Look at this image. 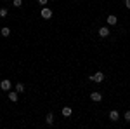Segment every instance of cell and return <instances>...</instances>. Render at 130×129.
Instances as JSON below:
<instances>
[{
  "label": "cell",
  "mask_w": 130,
  "mask_h": 129,
  "mask_svg": "<svg viewBox=\"0 0 130 129\" xmlns=\"http://www.w3.org/2000/svg\"><path fill=\"white\" fill-rule=\"evenodd\" d=\"M89 80H94V82L101 84V82L104 80V75H102V72H95L94 75H89Z\"/></svg>",
  "instance_id": "cell-1"
},
{
  "label": "cell",
  "mask_w": 130,
  "mask_h": 129,
  "mask_svg": "<svg viewBox=\"0 0 130 129\" xmlns=\"http://www.w3.org/2000/svg\"><path fill=\"white\" fill-rule=\"evenodd\" d=\"M40 14H42V18H43V19H50V18H52V10H50L49 7H43Z\"/></svg>",
  "instance_id": "cell-2"
},
{
  "label": "cell",
  "mask_w": 130,
  "mask_h": 129,
  "mask_svg": "<svg viewBox=\"0 0 130 129\" xmlns=\"http://www.w3.org/2000/svg\"><path fill=\"white\" fill-rule=\"evenodd\" d=\"M0 89H2V91H9L10 89V80L9 79H4L2 82H0Z\"/></svg>",
  "instance_id": "cell-3"
},
{
  "label": "cell",
  "mask_w": 130,
  "mask_h": 129,
  "mask_svg": "<svg viewBox=\"0 0 130 129\" xmlns=\"http://www.w3.org/2000/svg\"><path fill=\"white\" fill-rule=\"evenodd\" d=\"M90 99H92V101H95V103H99V101H102V94L95 91V92H92V94H90Z\"/></svg>",
  "instance_id": "cell-4"
},
{
  "label": "cell",
  "mask_w": 130,
  "mask_h": 129,
  "mask_svg": "<svg viewBox=\"0 0 130 129\" xmlns=\"http://www.w3.org/2000/svg\"><path fill=\"white\" fill-rule=\"evenodd\" d=\"M99 37H102V39L109 37V30H108L106 26H102V28H99Z\"/></svg>",
  "instance_id": "cell-5"
},
{
  "label": "cell",
  "mask_w": 130,
  "mask_h": 129,
  "mask_svg": "<svg viewBox=\"0 0 130 129\" xmlns=\"http://www.w3.org/2000/svg\"><path fill=\"white\" fill-rule=\"evenodd\" d=\"M109 119L113 120V122L120 119V113H118V110H111V112H109Z\"/></svg>",
  "instance_id": "cell-6"
},
{
  "label": "cell",
  "mask_w": 130,
  "mask_h": 129,
  "mask_svg": "<svg viewBox=\"0 0 130 129\" xmlns=\"http://www.w3.org/2000/svg\"><path fill=\"white\" fill-rule=\"evenodd\" d=\"M106 21H108V25H111V26H115V25H116V21H118V19H116V16H115V14H109V16H108V19H106Z\"/></svg>",
  "instance_id": "cell-7"
},
{
  "label": "cell",
  "mask_w": 130,
  "mask_h": 129,
  "mask_svg": "<svg viewBox=\"0 0 130 129\" xmlns=\"http://www.w3.org/2000/svg\"><path fill=\"white\" fill-rule=\"evenodd\" d=\"M18 94H19L18 91H12V92H9V99L12 101V103H16V101H18Z\"/></svg>",
  "instance_id": "cell-8"
},
{
  "label": "cell",
  "mask_w": 130,
  "mask_h": 129,
  "mask_svg": "<svg viewBox=\"0 0 130 129\" xmlns=\"http://www.w3.org/2000/svg\"><path fill=\"white\" fill-rule=\"evenodd\" d=\"M45 122H47V124H49V126H52V124H54V113H47V117H45Z\"/></svg>",
  "instance_id": "cell-9"
},
{
  "label": "cell",
  "mask_w": 130,
  "mask_h": 129,
  "mask_svg": "<svg viewBox=\"0 0 130 129\" xmlns=\"http://www.w3.org/2000/svg\"><path fill=\"white\" fill-rule=\"evenodd\" d=\"M0 35H2V37H9V35H10V30L7 28V26H4V28L0 30Z\"/></svg>",
  "instance_id": "cell-10"
},
{
  "label": "cell",
  "mask_w": 130,
  "mask_h": 129,
  "mask_svg": "<svg viewBox=\"0 0 130 129\" xmlns=\"http://www.w3.org/2000/svg\"><path fill=\"white\" fill-rule=\"evenodd\" d=\"M62 115H64V117H70L71 115V108L70 107H64V108H62Z\"/></svg>",
  "instance_id": "cell-11"
},
{
  "label": "cell",
  "mask_w": 130,
  "mask_h": 129,
  "mask_svg": "<svg viewBox=\"0 0 130 129\" xmlns=\"http://www.w3.org/2000/svg\"><path fill=\"white\" fill-rule=\"evenodd\" d=\"M16 91H18L19 94H21V92H24V91H26V89H24V84H21V82H19V84L16 86Z\"/></svg>",
  "instance_id": "cell-12"
},
{
  "label": "cell",
  "mask_w": 130,
  "mask_h": 129,
  "mask_svg": "<svg viewBox=\"0 0 130 129\" xmlns=\"http://www.w3.org/2000/svg\"><path fill=\"white\" fill-rule=\"evenodd\" d=\"M12 5L14 7H21L23 5V0H12Z\"/></svg>",
  "instance_id": "cell-13"
},
{
  "label": "cell",
  "mask_w": 130,
  "mask_h": 129,
  "mask_svg": "<svg viewBox=\"0 0 130 129\" xmlns=\"http://www.w3.org/2000/svg\"><path fill=\"white\" fill-rule=\"evenodd\" d=\"M123 119L127 120V122H130V110H127V112H125V115H123Z\"/></svg>",
  "instance_id": "cell-14"
},
{
  "label": "cell",
  "mask_w": 130,
  "mask_h": 129,
  "mask_svg": "<svg viewBox=\"0 0 130 129\" xmlns=\"http://www.w3.org/2000/svg\"><path fill=\"white\" fill-rule=\"evenodd\" d=\"M0 16H2V18H5V16H7V9H5V7H2V9H0Z\"/></svg>",
  "instance_id": "cell-15"
},
{
  "label": "cell",
  "mask_w": 130,
  "mask_h": 129,
  "mask_svg": "<svg viewBox=\"0 0 130 129\" xmlns=\"http://www.w3.org/2000/svg\"><path fill=\"white\" fill-rule=\"evenodd\" d=\"M125 7H127V9H130V0H125Z\"/></svg>",
  "instance_id": "cell-16"
},
{
  "label": "cell",
  "mask_w": 130,
  "mask_h": 129,
  "mask_svg": "<svg viewBox=\"0 0 130 129\" xmlns=\"http://www.w3.org/2000/svg\"><path fill=\"white\" fill-rule=\"evenodd\" d=\"M38 4H40V5H45V4H47V0H38Z\"/></svg>",
  "instance_id": "cell-17"
},
{
  "label": "cell",
  "mask_w": 130,
  "mask_h": 129,
  "mask_svg": "<svg viewBox=\"0 0 130 129\" xmlns=\"http://www.w3.org/2000/svg\"><path fill=\"white\" fill-rule=\"evenodd\" d=\"M5 2H9V0H5Z\"/></svg>",
  "instance_id": "cell-18"
}]
</instances>
